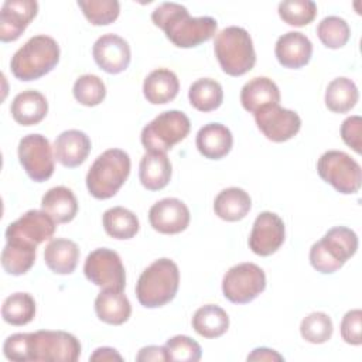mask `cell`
Listing matches in <instances>:
<instances>
[{"label":"cell","mask_w":362,"mask_h":362,"mask_svg":"<svg viewBox=\"0 0 362 362\" xmlns=\"http://www.w3.org/2000/svg\"><path fill=\"white\" fill-rule=\"evenodd\" d=\"M35 310L37 307L34 297L28 293L17 291L4 298L1 305V317L7 324L21 327L34 320Z\"/></svg>","instance_id":"obj_34"},{"label":"cell","mask_w":362,"mask_h":362,"mask_svg":"<svg viewBox=\"0 0 362 362\" xmlns=\"http://www.w3.org/2000/svg\"><path fill=\"white\" fill-rule=\"evenodd\" d=\"M252 208L249 194L238 187L222 189L214 201L215 215L226 222H238L243 219Z\"/></svg>","instance_id":"obj_28"},{"label":"cell","mask_w":362,"mask_h":362,"mask_svg":"<svg viewBox=\"0 0 362 362\" xmlns=\"http://www.w3.org/2000/svg\"><path fill=\"white\" fill-rule=\"evenodd\" d=\"M102 223L105 232L119 240L132 239L140 229L137 216L124 206H113L105 211L102 216Z\"/></svg>","instance_id":"obj_32"},{"label":"cell","mask_w":362,"mask_h":362,"mask_svg":"<svg viewBox=\"0 0 362 362\" xmlns=\"http://www.w3.org/2000/svg\"><path fill=\"white\" fill-rule=\"evenodd\" d=\"M180 286V270L174 260L161 257L146 267L137 283L136 297L146 308H158L174 300Z\"/></svg>","instance_id":"obj_2"},{"label":"cell","mask_w":362,"mask_h":362,"mask_svg":"<svg viewBox=\"0 0 362 362\" xmlns=\"http://www.w3.org/2000/svg\"><path fill=\"white\" fill-rule=\"evenodd\" d=\"M195 144L205 158L221 160L232 150L233 136L225 124L208 123L198 130Z\"/></svg>","instance_id":"obj_21"},{"label":"cell","mask_w":362,"mask_h":362,"mask_svg":"<svg viewBox=\"0 0 362 362\" xmlns=\"http://www.w3.org/2000/svg\"><path fill=\"white\" fill-rule=\"evenodd\" d=\"M361 321L362 311L359 308L348 311L341 321V337L349 345H361Z\"/></svg>","instance_id":"obj_43"},{"label":"cell","mask_w":362,"mask_h":362,"mask_svg":"<svg viewBox=\"0 0 362 362\" xmlns=\"http://www.w3.org/2000/svg\"><path fill=\"white\" fill-rule=\"evenodd\" d=\"M3 354L8 361H30V332L10 335L3 344Z\"/></svg>","instance_id":"obj_42"},{"label":"cell","mask_w":362,"mask_h":362,"mask_svg":"<svg viewBox=\"0 0 362 362\" xmlns=\"http://www.w3.org/2000/svg\"><path fill=\"white\" fill-rule=\"evenodd\" d=\"M317 171L322 181L332 185L339 194H356L362 184V170L358 161L339 150L325 151L317 163Z\"/></svg>","instance_id":"obj_8"},{"label":"cell","mask_w":362,"mask_h":362,"mask_svg":"<svg viewBox=\"0 0 362 362\" xmlns=\"http://www.w3.org/2000/svg\"><path fill=\"white\" fill-rule=\"evenodd\" d=\"M38 13V3L35 0H7L0 11V40L1 42H11L30 25Z\"/></svg>","instance_id":"obj_18"},{"label":"cell","mask_w":362,"mask_h":362,"mask_svg":"<svg viewBox=\"0 0 362 362\" xmlns=\"http://www.w3.org/2000/svg\"><path fill=\"white\" fill-rule=\"evenodd\" d=\"M130 174V157L124 150L109 148L99 154L86 174V188L96 199L117 194Z\"/></svg>","instance_id":"obj_4"},{"label":"cell","mask_w":362,"mask_h":362,"mask_svg":"<svg viewBox=\"0 0 362 362\" xmlns=\"http://www.w3.org/2000/svg\"><path fill=\"white\" fill-rule=\"evenodd\" d=\"M279 86L267 76H256L246 82L240 90V103L249 113H256L267 106L279 105Z\"/></svg>","instance_id":"obj_22"},{"label":"cell","mask_w":362,"mask_h":362,"mask_svg":"<svg viewBox=\"0 0 362 362\" xmlns=\"http://www.w3.org/2000/svg\"><path fill=\"white\" fill-rule=\"evenodd\" d=\"M194 331L208 339L222 337L229 328V315L223 308L215 304L199 307L192 317Z\"/></svg>","instance_id":"obj_30"},{"label":"cell","mask_w":362,"mask_h":362,"mask_svg":"<svg viewBox=\"0 0 362 362\" xmlns=\"http://www.w3.org/2000/svg\"><path fill=\"white\" fill-rule=\"evenodd\" d=\"M189 219L188 206L178 198H163L153 204L148 211L151 228L164 235H175L185 230Z\"/></svg>","instance_id":"obj_16"},{"label":"cell","mask_w":362,"mask_h":362,"mask_svg":"<svg viewBox=\"0 0 362 362\" xmlns=\"http://www.w3.org/2000/svg\"><path fill=\"white\" fill-rule=\"evenodd\" d=\"M286 239L283 219L270 211L260 212L249 235V247L257 256H270L276 253Z\"/></svg>","instance_id":"obj_15"},{"label":"cell","mask_w":362,"mask_h":362,"mask_svg":"<svg viewBox=\"0 0 362 362\" xmlns=\"http://www.w3.org/2000/svg\"><path fill=\"white\" fill-rule=\"evenodd\" d=\"M279 16L288 25L304 27L317 16V4L311 0H284L279 3Z\"/></svg>","instance_id":"obj_40"},{"label":"cell","mask_w":362,"mask_h":362,"mask_svg":"<svg viewBox=\"0 0 362 362\" xmlns=\"http://www.w3.org/2000/svg\"><path fill=\"white\" fill-rule=\"evenodd\" d=\"M255 122L263 136L274 143H283L293 139L301 129L298 113L284 109L280 105L267 106L256 112Z\"/></svg>","instance_id":"obj_14"},{"label":"cell","mask_w":362,"mask_h":362,"mask_svg":"<svg viewBox=\"0 0 362 362\" xmlns=\"http://www.w3.org/2000/svg\"><path fill=\"white\" fill-rule=\"evenodd\" d=\"M92 55L100 69L113 75L127 69L132 58L127 41L113 33L103 34L95 41Z\"/></svg>","instance_id":"obj_17"},{"label":"cell","mask_w":362,"mask_h":362,"mask_svg":"<svg viewBox=\"0 0 362 362\" xmlns=\"http://www.w3.org/2000/svg\"><path fill=\"white\" fill-rule=\"evenodd\" d=\"M156 27L178 48H194L211 40L218 28L214 17H191L187 7L178 3H161L151 13Z\"/></svg>","instance_id":"obj_1"},{"label":"cell","mask_w":362,"mask_h":362,"mask_svg":"<svg viewBox=\"0 0 362 362\" xmlns=\"http://www.w3.org/2000/svg\"><path fill=\"white\" fill-rule=\"evenodd\" d=\"M41 209L57 223H68L78 214V201L69 188L58 185L44 194L41 199Z\"/></svg>","instance_id":"obj_29"},{"label":"cell","mask_w":362,"mask_h":362,"mask_svg":"<svg viewBox=\"0 0 362 362\" xmlns=\"http://www.w3.org/2000/svg\"><path fill=\"white\" fill-rule=\"evenodd\" d=\"M90 147L92 143L86 133L69 129L57 136L54 141V156L61 165L75 168L85 163L90 153Z\"/></svg>","instance_id":"obj_20"},{"label":"cell","mask_w":362,"mask_h":362,"mask_svg":"<svg viewBox=\"0 0 362 362\" xmlns=\"http://www.w3.org/2000/svg\"><path fill=\"white\" fill-rule=\"evenodd\" d=\"M85 277L100 288L124 290L126 272L117 252L109 247L92 250L83 264Z\"/></svg>","instance_id":"obj_12"},{"label":"cell","mask_w":362,"mask_h":362,"mask_svg":"<svg viewBox=\"0 0 362 362\" xmlns=\"http://www.w3.org/2000/svg\"><path fill=\"white\" fill-rule=\"evenodd\" d=\"M78 7L92 25H109L120 14L117 0H78Z\"/></svg>","instance_id":"obj_39"},{"label":"cell","mask_w":362,"mask_h":362,"mask_svg":"<svg viewBox=\"0 0 362 362\" xmlns=\"http://www.w3.org/2000/svg\"><path fill=\"white\" fill-rule=\"evenodd\" d=\"M78 245L65 238H55L44 249V262L55 274H71L75 272L79 260Z\"/></svg>","instance_id":"obj_27"},{"label":"cell","mask_w":362,"mask_h":362,"mask_svg":"<svg viewBox=\"0 0 362 362\" xmlns=\"http://www.w3.org/2000/svg\"><path fill=\"white\" fill-rule=\"evenodd\" d=\"M79 356L81 342L69 332L49 329L30 332V361L76 362Z\"/></svg>","instance_id":"obj_9"},{"label":"cell","mask_w":362,"mask_h":362,"mask_svg":"<svg viewBox=\"0 0 362 362\" xmlns=\"http://www.w3.org/2000/svg\"><path fill=\"white\" fill-rule=\"evenodd\" d=\"M274 54L281 66L300 69L310 62L313 44L305 34L300 31H288L277 38Z\"/></svg>","instance_id":"obj_19"},{"label":"cell","mask_w":362,"mask_h":362,"mask_svg":"<svg viewBox=\"0 0 362 362\" xmlns=\"http://www.w3.org/2000/svg\"><path fill=\"white\" fill-rule=\"evenodd\" d=\"M247 361H267V362H273V361H284V358L274 349H270V348H264V346H260V348H256L253 349L247 358Z\"/></svg>","instance_id":"obj_46"},{"label":"cell","mask_w":362,"mask_h":362,"mask_svg":"<svg viewBox=\"0 0 362 362\" xmlns=\"http://www.w3.org/2000/svg\"><path fill=\"white\" fill-rule=\"evenodd\" d=\"M57 222L42 209H30L6 229V242L37 247L54 236Z\"/></svg>","instance_id":"obj_13"},{"label":"cell","mask_w":362,"mask_h":362,"mask_svg":"<svg viewBox=\"0 0 362 362\" xmlns=\"http://www.w3.org/2000/svg\"><path fill=\"white\" fill-rule=\"evenodd\" d=\"M188 99L192 107L199 112L216 110L223 102L222 85L211 78L197 79L188 90Z\"/></svg>","instance_id":"obj_33"},{"label":"cell","mask_w":362,"mask_h":362,"mask_svg":"<svg viewBox=\"0 0 362 362\" xmlns=\"http://www.w3.org/2000/svg\"><path fill=\"white\" fill-rule=\"evenodd\" d=\"M214 51L222 71L230 76H242L256 64L252 37L238 25L226 27L216 34Z\"/></svg>","instance_id":"obj_5"},{"label":"cell","mask_w":362,"mask_h":362,"mask_svg":"<svg viewBox=\"0 0 362 362\" xmlns=\"http://www.w3.org/2000/svg\"><path fill=\"white\" fill-rule=\"evenodd\" d=\"M98 318L110 325L124 324L132 314V305L123 290L102 288L95 298Z\"/></svg>","instance_id":"obj_24"},{"label":"cell","mask_w":362,"mask_h":362,"mask_svg":"<svg viewBox=\"0 0 362 362\" xmlns=\"http://www.w3.org/2000/svg\"><path fill=\"white\" fill-rule=\"evenodd\" d=\"M180 90L177 75L167 68L151 71L143 82V95L151 105H165L175 99Z\"/></svg>","instance_id":"obj_26"},{"label":"cell","mask_w":362,"mask_h":362,"mask_svg":"<svg viewBox=\"0 0 362 362\" xmlns=\"http://www.w3.org/2000/svg\"><path fill=\"white\" fill-rule=\"evenodd\" d=\"M136 361H139V362H150V361L164 362V361H168V356H167V351L164 346L148 345L139 351V354L136 355Z\"/></svg>","instance_id":"obj_45"},{"label":"cell","mask_w":362,"mask_h":362,"mask_svg":"<svg viewBox=\"0 0 362 362\" xmlns=\"http://www.w3.org/2000/svg\"><path fill=\"white\" fill-rule=\"evenodd\" d=\"M35 255L37 247L6 242L1 252V266L7 274L23 276L34 266Z\"/></svg>","instance_id":"obj_35"},{"label":"cell","mask_w":362,"mask_h":362,"mask_svg":"<svg viewBox=\"0 0 362 362\" xmlns=\"http://www.w3.org/2000/svg\"><path fill=\"white\" fill-rule=\"evenodd\" d=\"M334 332L332 320L322 311H314L303 318L300 334L310 344H324L331 339Z\"/></svg>","instance_id":"obj_37"},{"label":"cell","mask_w":362,"mask_h":362,"mask_svg":"<svg viewBox=\"0 0 362 362\" xmlns=\"http://www.w3.org/2000/svg\"><path fill=\"white\" fill-rule=\"evenodd\" d=\"M74 98L83 106L92 107L102 103L106 98V86L103 81L93 74L81 75L72 88Z\"/></svg>","instance_id":"obj_38"},{"label":"cell","mask_w":362,"mask_h":362,"mask_svg":"<svg viewBox=\"0 0 362 362\" xmlns=\"http://www.w3.org/2000/svg\"><path fill=\"white\" fill-rule=\"evenodd\" d=\"M59 55V45L52 37L34 35L11 57V74L23 82L40 79L57 66Z\"/></svg>","instance_id":"obj_3"},{"label":"cell","mask_w":362,"mask_h":362,"mask_svg":"<svg viewBox=\"0 0 362 362\" xmlns=\"http://www.w3.org/2000/svg\"><path fill=\"white\" fill-rule=\"evenodd\" d=\"M362 119L358 115L346 117L341 124V137L344 143L351 147L355 153L362 151Z\"/></svg>","instance_id":"obj_44"},{"label":"cell","mask_w":362,"mask_h":362,"mask_svg":"<svg viewBox=\"0 0 362 362\" xmlns=\"http://www.w3.org/2000/svg\"><path fill=\"white\" fill-rule=\"evenodd\" d=\"M317 35L327 48L338 49L348 42L351 37V28L342 17L328 16L318 23Z\"/></svg>","instance_id":"obj_36"},{"label":"cell","mask_w":362,"mask_h":362,"mask_svg":"<svg viewBox=\"0 0 362 362\" xmlns=\"http://www.w3.org/2000/svg\"><path fill=\"white\" fill-rule=\"evenodd\" d=\"M356 233L346 226H334L311 246L310 263L317 272L332 274L356 253Z\"/></svg>","instance_id":"obj_6"},{"label":"cell","mask_w":362,"mask_h":362,"mask_svg":"<svg viewBox=\"0 0 362 362\" xmlns=\"http://www.w3.org/2000/svg\"><path fill=\"white\" fill-rule=\"evenodd\" d=\"M189 130L191 122L184 112L165 110L143 127L140 140L146 151L167 153L182 141Z\"/></svg>","instance_id":"obj_7"},{"label":"cell","mask_w":362,"mask_h":362,"mask_svg":"<svg viewBox=\"0 0 362 362\" xmlns=\"http://www.w3.org/2000/svg\"><path fill=\"white\" fill-rule=\"evenodd\" d=\"M17 153L20 164L34 182H44L52 177L55 170L54 147L45 136L40 133L24 136L18 141Z\"/></svg>","instance_id":"obj_11"},{"label":"cell","mask_w":362,"mask_h":362,"mask_svg":"<svg viewBox=\"0 0 362 362\" xmlns=\"http://www.w3.org/2000/svg\"><path fill=\"white\" fill-rule=\"evenodd\" d=\"M10 113L21 126L38 124L48 113L47 98L35 89L23 90L14 96L10 105Z\"/></svg>","instance_id":"obj_23"},{"label":"cell","mask_w":362,"mask_h":362,"mask_svg":"<svg viewBox=\"0 0 362 362\" xmlns=\"http://www.w3.org/2000/svg\"><path fill=\"white\" fill-rule=\"evenodd\" d=\"M168 361L197 362L201 359L202 349L197 341L187 335H175L167 339L164 345Z\"/></svg>","instance_id":"obj_41"},{"label":"cell","mask_w":362,"mask_h":362,"mask_svg":"<svg viewBox=\"0 0 362 362\" xmlns=\"http://www.w3.org/2000/svg\"><path fill=\"white\" fill-rule=\"evenodd\" d=\"M359 92L355 82L345 76L332 79L325 90V106L332 113H346L355 107Z\"/></svg>","instance_id":"obj_31"},{"label":"cell","mask_w":362,"mask_h":362,"mask_svg":"<svg viewBox=\"0 0 362 362\" xmlns=\"http://www.w3.org/2000/svg\"><path fill=\"white\" fill-rule=\"evenodd\" d=\"M266 288V274L255 263L245 262L232 266L222 279V293L233 304H247Z\"/></svg>","instance_id":"obj_10"},{"label":"cell","mask_w":362,"mask_h":362,"mask_svg":"<svg viewBox=\"0 0 362 362\" xmlns=\"http://www.w3.org/2000/svg\"><path fill=\"white\" fill-rule=\"evenodd\" d=\"M171 163L165 153L146 151L139 165V180L148 191L165 188L171 180Z\"/></svg>","instance_id":"obj_25"},{"label":"cell","mask_w":362,"mask_h":362,"mask_svg":"<svg viewBox=\"0 0 362 362\" xmlns=\"http://www.w3.org/2000/svg\"><path fill=\"white\" fill-rule=\"evenodd\" d=\"M89 361L93 362H105V361H123V356L110 346H102L93 351V354L89 356Z\"/></svg>","instance_id":"obj_47"}]
</instances>
